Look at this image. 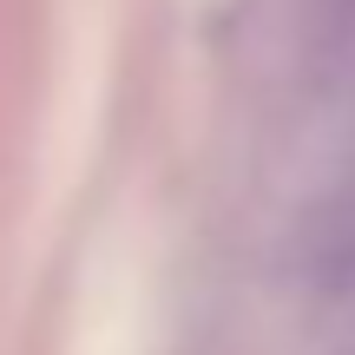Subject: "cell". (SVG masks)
Masks as SVG:
<instances>
[{"instance_id":"obj_1","label":"cell","mask_w":355,"mask_h":355,"mask_svg":"<svg viewBox=\"0 0 355 355\" xmlns=\"http://www.w3.org/2000/svg\"><path fill=\"white\" fill-rule=\"evenodd\" d=\"M309 13H316L329 33H349L355 26V0H309Z\"/></svg>"}]
</instances>
